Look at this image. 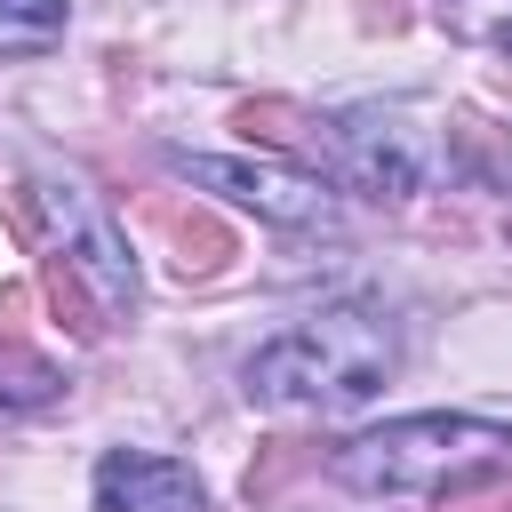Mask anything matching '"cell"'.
Here are the masks:
<instances>
[{
  "mask_svg": "<svg viewBox=\"0 0 512 512\" xmlns=\"http://www.w3.org/2000/svg\"><path fill=\"white\" fill-rule=\"evenodd\" d=\"M496 464H512V424L448 416V408L376 424V432H360L328 456V472L360 496H448V488L488 480Z\"/></svg>",
  "mask_w": 512,
  "mask_h": 512,
  "instance_id": "2",
  "label": "cell"
},
{
  "mask_svg": "<svg viewBox=\"0 0 512 512\" xmlns=\"http://www.w3.org/2000/svg\"><path fill=\"white\" fill-rule=\"evenodd\" d=\"M312 152L328 160L336 184H352L368 200H416L432 184V168H440L424 120L400 112V104H352V112L312 120Z\"/></svg>",
  "mask_w": 512,
  "mask_h": 512,
  "instance_id": "4",
  "label": "cell"
},
{
  "mask_svg": "<svg viewBox=\"0 0 512 512\" xmlns=\"http://www.w3.org/2000/svg\"><path fill=\"white\" fill-rule=\"evenodd\" d=\"M16 232H24V240H48V256L96 296L104 320L136 304L128 232L112 224V208H104L80 176H24V184H16Z\"/></svg>",
  "mask_w": 512,
  "mask_h": 512,
  "instance_id": "3",
  "label": "cell"
},
{
  "mask_svg": "<svg viewBox=\"0 0 512 512\" xmlns=\"http://www.w3.org/2000/svg\"><path fill=\"white\" fill-rule=\"evenodd\" d=\"M168 168L224 192V200H240V208H256L280 232H336V192L320 176L288 168V160H216V152H176L168 144Z\"/></svg>",
  "mask_w": 512,
  "mask_h": 512,
  "instance_id": "5",
  "label": "cell"
},
{
  "mask_svg": "<svg viewBox=\"0 0 512 512\" xmlns=\"http://www.w3.org/2000/svg\"><path fill=\"white\" fill-rule=\"evenodd\" d=\"M40 400H56V368H40V360H24L16 376L0 368V424H16V416H32Z\"/></svg>",
  "mask_w": 512,
  "mask_h": 512,
  "instance_id": "10",
  "label": "cell"
},
{
  "mask_svg": "<svg viewBox=\"0 0 512 512\" xmlns=\"http://www.w3.org/2000/svg\"><path fill=\"white\" fill-rule=\"evenodd\" d=\"M24 312H32V288H24V280H8V288H0V344H16V336H24Z\"/></svg>",
  "mask_w": 512,
  "mask_h": 512,
  "instance_id": "11",
  "label": "cell"
},
{
  "mask_svg": "<svg viewBox=\"0 0 512 512\" xmlns=\"http://www.w3.org/2000/svg\"><path fill=\"white\" fill-rule=\"evenodd\" d=\"M400 368V328L384 320V304H320L304 312L288 336H272L264 352H248L240 392L256 408H368Z\"/></svg>",
  "mask_w": 512,
  "mask_h": 512,
  "instance_id": "1",
  "label": "cell"
},
{
  "mask_svg": "<svg viewBox=\"0 0 512 512\" xmlns=\"http://www.w3.org/2000/svg\"><path fill=\"white\" fill-rule=\"evenodd\" d=\"M240 128L248 136H264V144H312V112H296V104H280V96H264V104H240Z\"/></svg>",
  "mask_w": 512,
  "mask_h": 512,
  "instance_id": "9",
  "label": "cell"
},
{
  "mask_svg": "<svg viewBox=\"0 0 512 512\" xmlns=\"http://www.w3.org/2000/svg\"><path fill=\"white\" fill-rule=\"evenodd\" d=\"M168 224H176V248H184L176 264H184V272H224L232 240H224V224H216V216H200V208H192V216H184V208H168Z\"/></svg>",
  "mask_w": 512,
  "mask_h": 512,
  "instance_id": "8",
  "label": "cell"
},
{
  "mask_svg": "<svg viewBox=\"0 0 512 512\" xmlns=\"http://www.w3.org/2000/svg\"><path fill=\"white\" fill-rule=\"evenodd\" d=\"M96 504L104 512H200V472L176 464V456L112 448L96 464Z\"/></svg>",
  "mask_w": 512,
  "mask_h": 512,
  "instance_id": "6",
  "label": "cell"
},
{
  "mask_svg": "<svg viewBox=\"0 0 512 512\" xmlns=\"http://www.w3.org/2000/svg\"><path fill=\"white\" fill-rule=\"evenodd\" d=\"M64 0H0V56H40L64 40Z\"/></svg>",
  "mask_w": 512,
  "mask_h": 512,
  "instance_id": "7",
  "label": "cell"
}]
</instances>
